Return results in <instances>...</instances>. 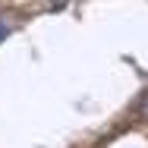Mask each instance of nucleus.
Listing matches in <instances>:
<instances>
[{
  "instance_id": "1",
  "label": "nucleus",
  "mask_w": 148,
  "mask_h": 148,
  "mask_svg": "<svg viewBox=\"0 0 148 148\" xmlns=\"http://www.w3.org/2000/svg\"><path fill=\"white\" fill-rule=\"evenodd\" d=\"M136 114H139L142 120H148V91L139 98V104H136Z\"/></svg>"
},
{
  "instance_id": "2",
  "label": "nucleus",
  "mask_w": 148,
  "mask_h": 148,
  "mask_svg": "<svg viewBox=\"0 0 148 148\" xmlns=\"http://www.w3.org/2000/svg\"><path fill=\"white\" fill-rule=\"evenodd\" d=\"M6 35H10V25H6L3 19H0V38H6Z\"/></svg>"
}]
</instances>
